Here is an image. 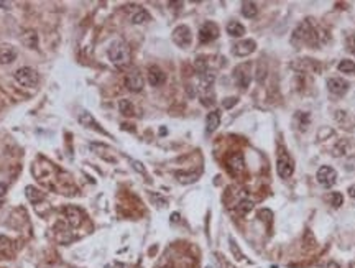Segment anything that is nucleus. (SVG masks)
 <instances>
[{"mask_svg":"<svg viewBox=\"0 0 355 268\" xmlns=\"http://www.w3.org/2000/svg\"><path fill=\"white\" fill-rule=\"evenodd\" d=\"M107 54H109V59L112 61V64L117 66V68H125V66L130 64V59H132L130 46L122 40L114 41V43L110 45Z\"/></svg>","mask_w":355,"mask_h":268,"instance_id":"f257e3e1","label":"nucleus"},{"mask_svg":"<svg viewBox=\"0 0 355 268\" xmlns=\"http://www.w3.org/2000/svg\"><path fill=\"white\" fill-rule=\"evenodd\" d=\"M15 81L20 84V86L23 87H36L38 86V82H40V76H38V73L35 71L33 68H28V66H25V68H20V69H17L15 71Z\"/></svg>","mask_w":355,"mask_h":268,"instance_id":"f03ea898","label":"nucleus"},{"mask_svg":"<svg viewBox=\"0 0 355 268\" xmlns=\"http://www.w3.org/2000/svg\"><path fill=\"white\" fill-rule=\"evenodd\" d=\"M277 171L281 180H288L294 173V163L286 152H279L277 158Z\"/></svg>","mask_w":355,"mask_h":268,"instance_id":"7ed1b4c3","label":"nucleus"},{"mask_svg":"<svg viewBox=\"0 0 355 268\" xmlns=\"http://www.w3.org/2000/svg\"><path fill=\"white\" fill-rule=\"evenodd\" d=\"M233 81L242 89L249 87L252 81V64L250 63H242L233 69Z\"/></svg>","mask_w":355,"mask_h":268,"instance_id":"20e7f679","label":"nucleus"},{"mask_svg":"<svg viewBox=\"0 0 355 268\" xmlns=\"http://www.w3.org/2000/svg\"><path fill=\"white\" fill-rule=\"evenodd\" d=\"M173 41L175 45H178L179 48H189L191 41H193V33H191L189 27L179 25L173 30Z\"/></svg>","mask_w":355,"mask_h":268,"instance_id":"39448f33","label":"nucleus"},{"mask_svg":"<svg viewBox=\"0 0 355 268\" xmlns=\"http://www.w3.org/2000/svg\"><path fill=\"white\" fill-rule=\"evenodd\" d=\"M316 178H317V183H319L321 186L332 188L335 185V181H337V171H335L332 166L324 164V166H321L319 170H317Z\"/></svg>","mask_w":355,"mask_h":268,"instance_id":"423d86ee","label":"nucleus"},{"mask_svg":"<svg viewBox=\"0 0 355 268\" xmlns=\"http://www.w3.org/2000/svg\"><path fill=\"white\" fill-rule=\"evenodd\" d=\"M219 36V27L214 22H205L203 27L199 28V41L203 45L211 43Z\"/></svg>","mask_w":355,"mask_h":268,"instance_id":"0eeeda50","label":"nucleus"},{"mask_svg":"<svg viewBox=\"0 0 355 268\" xmlns=\"http://www.w3.org/2000/svg\"><path fill=\"white\" fill-rule=\"evenodd\" d=\"M143 84H145L143 76L138 69H132V71L127 74V78H125V86L132 92H140L143 89Z\"/></svg>","mask_w":355,"mask_h":268,"instance_id":"6e6552de","label":"nucleus"},{"mask_svg":"<svg viewBox=\"0 0 355 268\" xmlns=\"http://www.w3.org/2000/svg\"><path fill=\"white\" fill-rule=\"evenodd\" d=\"M63 214L66 222L71 225L73 229H76L82 224V211L76 208V206H66V208L63 209Z\"/></svg>","mask_w":355,"mask_h":268,"instance_id":"1a4fd4ad","label":"nucleus"},{"mask_svg":"<svg viewBox=\"0 0 355 268\" xmlns=\"http://www.w3.org/2000/svg\"><path fill=\"white\" fill-rule=\"evenodd\" d=\"M328 89L330 94L337 97H342L345 92L349 91V82L342 78H330L328 81Z\"/></svg>","mask_w":355,"mask_h":268,"instance_id":"9d476101","label":"nucleus"},{"mask_svg":"<svg viewBox=\"0 0 355 268\" xmlns=\"http://www.w3.org/2000/svg\"><path fill=\"white\" fill-rule=\"evenodd\" d=\"M255 48H256V43L254 40H244V41H239L237 45H233L232 53L235 56L244 58V56H249V54L254 53Z\"/></svg>","mask_w":355,"mask_h":268,"instance_id":"9b49d317","label":"nucleus"},{"mask_svg":"<svg viewBox=\"0 0 355 268\" xmlns=\"http://www.w3.org/2000/svg\"><path fill=\"white\" fill-rule=\"evenodd\" d=\"M147 76H148V82H150L153 87L163 86V84L166 82V74L163 73V69H160V66H150Z\"/></svg>","mask_w":355,"mask_h":268,"instance_id":"f8f14e48","label":"nucleus"},{"mask_svg":"<svg viewBox=\"0 0 355 268\" xmlns=\"http://www.w3.org/2000/svg\"><path fill=\"white\" fill-rule=\"evenodd\" d=\"M227 166L233 175H240L242 171L245 170V160L242 153H232L230 157L227 158Z\"/></svg>","mask_w":355,"mask_h":268,"instance_id":"ddd939ff","label":"nucleus"},{"mask_svg":"<svg viewBox=\"0 0 355 268\" xmlns=\"http://www.w3.org/2000/svg\"><path fill=\"white\" fill-rule=\"evenodd\" d=\"M17 59V50L15 46L2 43L0 45V64H10Z\"/></svg>","mask_w":355,"mask_h":268,"instance_id":"4468645a","label":"nucleus"},{"mask_svg":"<svg viewBox=\"0 0 355 268\" xmlns=\"http://www.w3.org/2000/svg\"><path fill=\"white\" fill-rule=\"evenodd\" d=\"M77 120H79V124H81L82 127H87V129L91 127V129H96L97 132H102V134H104V130H102L101 127H99V124L96 122V119L92 117L91 112L81 110V112L77 114Z\"/></svg>","mask_w":355,"mask_h":268,"instance_id":"2eb2a0df","label":"nucleus"},{"mask_svg":"<svg viewBox=\"0 0 355 268\" xmlns=\"http://www.w3.org/2000/svg\"><path fill=\"white\" fill-rule=\"evenodd\" d=\"M25 196L31 204H40L41 201H45V197H46L45 192L41 189H38V188H35V186H26L25 188Z\"/></svg>","mask_w":355,"mask_h":268,"instance_id":"dca6fc26","label":"nucleus"},{"mask_svg":"<svg viewBox=\"0 0 355 268\" xmlns=\"http://www.w3.org/2000/svg\"><path fill=\"white\" fill-rule=\"evenodd\" d=\"M219 125H221V112L212 110L211 114H207V119H205V132L212 134V132L217 130Z\"/></svg>","mask_w":355,"mask_h":268,"instance_id":"f3484780","label":"nucleus"},{"mask_svg":"<svg viewBox=\"0 0 355 268\" xmlns=\"http://www.w3.org/2000/svg\"><path fill=\"white\" fill-rule=\"evenodd\" d=\"M22 43L30 50H35L38 46V35L35 30H26L22 36Z\"/></svg>","mask_w":355,"mask_h":268,"instance_id":"a211bd4d","label":"nucleus"},{"mask_svg":"<svg viewBox=\"0 0 355 268\" xmlns=\"http://www.w3.org/2000/svg\"><path fill=\"white\" fill-rule=\"evenodd\" d=\"M227 33L232 36V38H242L245 35V27L239 22H228L227 23Z\"/></svg>","mask_w":355,"mask_h":268,"instance_id":"6ab92c4d","label":"nucleus"},{"mask_svg":"<svg viewBox=\"0 0 355 268\" xmlns=\"http://www.w3.org/2000/svg\"><path fill=\"white\" fill-rule=\"evenodd\" d=\"M91 150H92L94 153L99 155V157L107 160V161H110V163L115 161V158H112V157H109V155L104 153V152H110V148L107 147V145H104V143H91Z\"/></svg>","mask_w":355,"mask_h":268,"instance_id":"aec40b11","label":"nucleus"},{"mask_svg":"<svg viewBox=\"0 0 355 268\" xmlns=\"http://www.w3.org/2000/svg\"><path fill=\"white\" fill-rule=\"evenodd\" d=\"M119 110L120 114L125 117H133L135 115V107L128 99H120L119 101Z\"/></svg>","mask_w":355,"mask_h":268,"instance_id":"412c9836","label":"nucleus"},{"mask_svg":"<svg viewBox=\"0 0 355 268\" xmlns=\"http://www.w3.org/2000/svg\"><path fill=\"white\" fill-rule=\"evenodd\" d=\"M176 180L179 183H183V185H191V183H194L196 180L199 178V173H184V171H176L175 173Z\"/></svg>","mask_w":355,"mask_h":268,"instance_id":"4be33fe9","label":"nucleus"},{"mask_svg":"<svg viewBox=\"0 0 355 268\" xmlns=\"http://www.w3.org/2000/svg\"><path fill=\"white\" fill-rule=\"evenodd\" d=\"M258 13V7L255 2H244L242 3V15L245 18H255Z\"/></svg>","mask_w":355,"mask_h":268,"instance_id":"5701e85b","label":"nucleus"},{"mask_svg":"<svg viewBox=\"0 0 355 268\" xmlns=\"http://www.w3.org/2000/svg\"><path fill=\"white\" fill-rule=\"evenodd\" d=\"M252 209H254V201L250 199H240L235 206V211L239 215H247Z\"/></svg>","mask_w":355,"mask_h":268,"instance_id":"b1692460","label":"nucleus"},{"mask_svg":"<svg viewBox=\"0 0 355 268\" xmlns=\"http://www.w3.org/2000/svg\"><path fill=\"white\" fill-rule=\"evenodd\" d=\"M148 20H150V13L145 10V8H138L132 15V23H135V25H140V23H145Z\"/></svg>","mask_w":355,"mask_h":268,"instance_id":"393cba45","label":"nucleus"},{"mask_svg":"<svg viewBox=\"0 0 355 268\" xmlns=\"http://www.w3.org/2000/svg\"><path fill=\"white\" fill-rule=\"evenodd\" d=\"M337 69L340 73H345V74H352L355 73V63L350 59H342L337 66Z\"/></svg>","mask_w":355,"mask_h":268,"instance_id":"a878e982","label":"nucleus"},{"mask_svg":"<svg viewBox=\"0 0 355 268\" xmlns=\"http://www.w3.org/2000/svg\"><path fill=\"white\" fill-rule=\"evenodd\" d=\"M345 46H347L350 53H355V33H349L345 36Z\"/></svg>","mask_w":355,"mask_h":268,"instance_id":"bb28decb","label":"nucleus"},{"mask_svg":"<svg viewBox=\"0 0 355 268\" xmlns=\"http://www.w3.org/2000/svg\"><path fill=\"white\" fill-rule=\"evenodd\" d=\"M330 203H332L334 208H340L344 203V196L340 194V192H332V194H330Z\"/></svg>","mask_w":355,"mask_h":268,"instance_id":"cd10ccee","label":"nucleus"},{"mask_svg":"<svg viewBox=\"0 0 355 268\" xmlns=\"http://www.w3.org/2000/svg\"><path fill=\"white\" fill-rule=\"evenodd\" d=\"M10 247H12V242L8 241L7 237H2V236H0V252L8 253V252H10Z\"/></svg>","mask_w":355,"mask_h":268,"instance_id":"c85d7f7f","label":"nucleus"},{"mask_svg":"<svg viewBox=\"0 0 355 268\" xmlns=\"http://www.w3.org/2000/svg\"><path fill=\"white\" fill-rule=\"evenodd\" d=\"M345 150H347V143L340 140L337 147L334 148V157H340V155H344V153H345Z\"/></svg>","mask_w":355,"mask_h":268,"instance_id":"c756f323","label":"nucleus"},{"mask_svg":"<svg viewBox=\"0 0 355 268\" xmlns=\"http://www.w3.org/2000/svg\"><path fill=\"white\" fill-rule=\"evenodd\" d=\"M237 101H239L237 97H227V99H224L222 106L226 107V109H230V107H233V106L237 104Z\"/></svg>","mask_w":355,"mask_h":268,"instance_id":"7c9ffc66","label":"nucleus"},{"mask_svg":"<svg viewBox=\"0 0 355 268\" xmlns=\"http://www.w3.org/2000/svg\"><path fill=\"white\" fill-rule=\"evenodd\" d=\"M152 199L158 204V208H165V206H166V199H165V197H161V196H158V194H152Z\"/></svg>","mask_w":355,"mask_h":268,"instance_id":"2f4dec72","label":"nucleus"},{"mask_svg":"<svg viewBox=\"0 0 355 268\" xmlns=\"http://www.w3.org/2000/svg\"><path fill=\"white\" fill-rule=\"evenodd\" d=\"M319 268H340V267H339V263H337V262L330 260V262H328V263H326L324 267H319Z\"/></svg>","mask_w":355,"mask_h":268,"instance_id":"473e14b6","label":"nucleus"},{"mask_svg":"<svg viewBox=\"0 0 355 268\" xmlns=\"http://www.w3.org/2000/svg\"><path fill=\"white\" fill-rule=\"evenodd\" d=\"M132 164L135 166V170L140 171V173H145V168H143V164L140 163V161H132Z\"/></svg>","mask_w":355,"mask_h":268,"instance_id":"72a5a7b5","label":"nucleus"},{"mask_svg":"<svg viewBox=\"0 0 355 268\" xmlns=\"http://www.w3.org/2000/svg\"><path fill=\"white\" fill-rule=\"evenodd\" d=\"M5 192H7V185L5 183H0V197L5 194Z\"/></svg>","mask_w":355,"mask_h":268,"instance_id":"f704fd0d","label":"nucleus"},{"mask_svg":"<svg viewBox=\"0 0 355 268\" xmlns=\"http://www.w3.org/2000/svg\"><path fill=\"white\" fill-rule=\"evenodd\" d=\"M349 194L352 196V197H355V185H352L349 188Z\"/></svg>","mask_w":355,"mask_h":268,"instance_id":"c9c22d12","label":"nucleus"},{"mask_svg":"<svg viewBox=\"0 0 355 268\" xmlns=\"http://www.w3.org/2000/svg\"><path fill=\"white\" fill-rule=\"evenodd\" d=\"M0 7H10V3H8V2H0Z\"/></svg>","mask_w":355,"mask_h":268,"instance_id":"e433bc0d","label":"nucleus"},{"mask_svg":"<svg viewBox=\"0 0 355 268\" xmlns=\"http://www.w3.org/2000/svg\"><path fill=\"white\" fill-rule=\"evenodd\" d=\"M171 220H178V214H173V215H171Z\"/></svg>","mask_w":355,"mask_h":268,"instance_id":"4c0bfd02","label":"nucleus"},{"mask_svg":"<svg viewBox=\"0 0 355 268\" xmlns=\"http://www.w3.org/2000/svg\"><path fill=\"white\" fill-rule=\"evenodd\" d=\"M160 268H175V267H171V265H165V267H160Z\"/></svg>","mask_w":355,"mask_h":268,"instance_id":"58836bf2","label":"nucleus"},{"mask_svg":"<svg viewBox=\"0 0 355 268\" xmlns=\"http://www.w3.org/2000/svg\"><path fill=\"white\" fill-rule=\"evenodd\" d=\"M349 268H355V262H352V263H350V267Z\"/></svg>","mask_w":355,"mask_h":268,"instance_id":"ea45409f","label":"nucleus"}]
</instances>
